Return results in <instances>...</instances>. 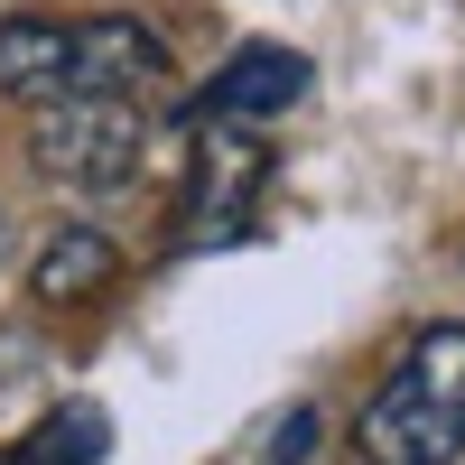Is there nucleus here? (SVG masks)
<instances>
[{"label":"nucleus","mask_w":465,"mask_h":465,"mask_svg":"<svg viewBox=\"0 0 465 465\" xmlns=\"http://www.w3.org/2000/svg\"><path fill=\"white\" fill-rule=\"evenodd\" d=\"M363 465H456L465 456V317L419 326L354 419Z\"/></svg>","instance_id":"obj_1"},{"label":"nucleus","mask_w":465,"mask_h":465,"mask_svg":"<svg viewBox=\"0 0 465 465\" xmlns=\"http://www.w3.org/2000/svg\"><path fill=\"white\" fill-rule=\"evenodd\" d=\"M261 186H270V140L252 122H186V196H177V242L186 252H223L261 223Z\"/></svg>","instance_id":"obj_2"},{"label":"nucleus","mask_w":465,"mask_h":465,"mask_svg":"<svg viewBox=\"0 0 465 465\" xmlns=\"http://www.w3.org/2000/svg\"><path fill=\"white\" fill-rule=\"evenodd\" d=\"M37 168H47L56 186H84V196H103V186H122L140 159H149V112L140 103H103V94H74V103H47L37 112Z\"/></svg>","instance_id":"obj_3"},{"label":"nucleus","mask_w":465,"mask_h":465,"mask_svg":"<svg viewBox=\"0 0 465 465\" xmlns=\"http://www.w3.org/2000/svg\"><path fill=\"white\" fill-rule=\"evenodd\" d=\"M168 74V47H159V28L149 19H74V94H103V103H140L149 84Z\"/></svg>","instance_id":"obj_4"},{"label":"nucleus","mask_w":465,"mask_h":465,"mask_svg":"<svg viewBox=\"0 0 465 465\" xmlns=\"http://www.w3.org/2000/svg\"><path fill=\"white\" fill-rule=\"evenodd\" d=\"M307 84H317L307 56H289V47H242V56H232L214 84L196 94V112H205V122H252V131H261L270 112H289Z\"/></svg>","instance_id":"obj_5"},{"label":"nucleus","mask_w":465,"mask_h":465,"mask_svg":"<svg viewBox=\"0 0 465 465\" xmlns=\"http://www.w3.org/2000/svg\"><path fill=\"white\" fill-rule=\"evenodd\" d=\"M112 280H122V252H112V232H94V223H56L47 242H37V261H28V298L37 307H94Z\"/></svg>","instance_id":"obj_6"},{"label":"nucleus","mask_w":465,"mask_h":465,"mask_svg":"<svg viewBox=\"0 0 465 465\" xmlns=\"http://www.w3.org/2000/svg\"><path fill=\"white\" fill-rule=\"evenodd\" d=\"M74 84V28L65 19H0V94L47 112Z\"/></svg>","instance_id":"obj_7"},{"label":"nucleus","mask_w":465,"mask_h":465,"mask_svg":"<svg viewBox=\"0 0 465 465\" xmlns=\"http://www.w3.org/2000/svg\"><path fill=\"white\" fill-rule=\"evenodd\" d=\"M112 456V419L94 401H56L37 410V429L10 438V465H103Z\"/></svg>","instance_id":"obj_8"},{"label":"nucleus","mask_w":465,"mask_h":465,"mask_svg":"<svg viewBox=\"0 0 465 465\" xmlns=\"http://www.w3.org/2000/svg\"><path fill=\"white\" fill-rule=\"evenodd\" d=\"M307 447H317V410H289L280 438H270V465H307Z\"/></svg>","instance_id":"obj_9"}]
</instances>
